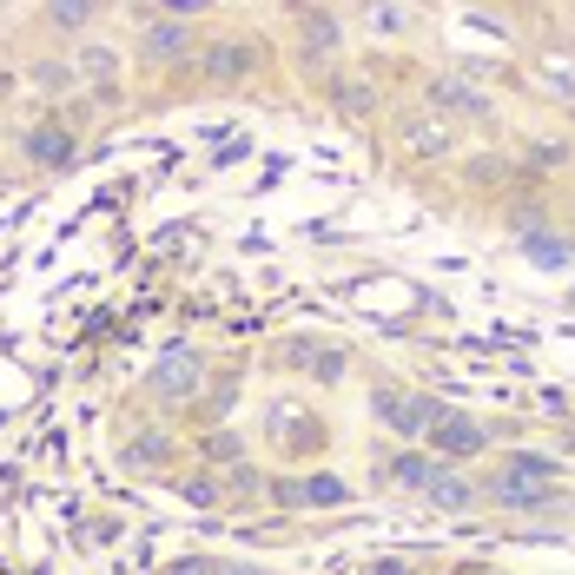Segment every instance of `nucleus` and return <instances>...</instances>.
I'll return each mask as SVG.
<instances>
[{
    "mask_svg": "<svg viewBox=\"0 0 575 575\" xmlns=\"http://www.w3.org/2000/svg\"><path fill=\"white\" fill-rule=\"evenodd\" d=\"M377 417H390L403 437H430L443 424V403L430 397H397V390H377Z\"/></svg>",
    "mask_w": 575,
    "mask_h": 575,
    "instance_id": "f257e3e1",
    "label": "nucleus"
},
{
    "mask_svg": "<svg viewBox=\"0 0 575 575\" xmlns=\"http://www.w3.org/2000/svg\"><path fill=\"white\" fill-rule=\"evenodd\" d=\"M397 476H403L410 489H430V497H437L443 510H463V503H470V489H463L457 476H443L430 457H397Z\"/></svg>",
    "mask_w": 575,
    "mask_h": 575,
    "instance_id": "f03ea898",
    "label": "nucleus"
},
{
    "mask_svg": "<svg viewBox=\"0 0 575 575\" xmlns=\"http://www.w3.org/2000/svg\"><path fill=\"white\" fill-rule=\"evenodd\" d=\"M278 497H285V503H298V510H338L351 489H345L338 476H311V483H285Z\"/></svg>",
    "mask_w": 575,
    "mask_h": 575,
    "instance_id": "7ed1b4c3",
    "label": "nucleus"
},
{
    "mask_svg": "<svg viewBox=\"0 0 575 575\" xmlns=\"http://www.w3.org/2000/svg\"><path fill=\"white\" fill-rule=\"evenodd\" d=\"M555 497H562V489H542V476H523V470H510L497 483V503H510V510H549Z\"/></svg>",
    "mask_w": 575,
    "mask_h": 575,
    "instance_id": "20e7f679",
    "label": "nucleus"
},
{
    "mask_svg": "<svg viewBox=\"0 0 575 575\" xmlns=\"http://www.w3.org/2000/svg\"><path fill=\"white\" fill-rule=\"evenodd\" d=\"M430 443H437L443 457H476V450H483V430H476V424H463V417H450V410H443V424L430 430Z\"/></svg>",
    "mask_w": 575,
    "mask_h": 575,
    "instance_id": "39448f33",
    "label": "nucleus"
},
{
    "mask_svg": "<svg viewBox=\"0 0 575 575\" xmlns=\"http://www.w3.org/2000/svg\"><path fill=\"white\" fill-rule=\"evenodd\" d=\"M192 377H199V364H192V358H166V364H159V377H152V384L166 390V397H186V390H192Z\"/></svg>",
    "mask_w": 575,
    "mask_h": 575,
    "instance_id": "423d86ee",
    "label": "nucleus"
},
{
    "mask_svg": "<svg viewBox=\"0 0 575 575\" xmlns=\"http://www.w3.org/2000/svg\"><path fill=\"white\" fill-rule=\"evenodd\" d=\"M27 152H34V159H47V166H60L73 146H66V133H60V126H47V133H34V139H27Z\"/></svg>",
    "mask_w": 575,
    "mask_h": 575,
    "instance_id": "0eeeda50",
    "label": "nucleus"
},
{
    "mask_svg": "<svg viewBox=\"0 0 575 575\" xmlns=\"http://www.w3.org/2000/svg\"><path fill=\"white\" fill-rule=\"evenodd\" d=\"M252 60H259L252 47H212V53H205V66H212V73H245Z\"/></svg>",
    "mask_w": 575,
    "mask_h": 575,
    "instance_id": "6e6552de",
    "label": "nucleus"
},
{
    "mask_svg": "<svg viewBox=\"0 0 575 575\" xmlns=\"http://www.w3.org/2000/svg\"><path fill=\"white\" fill-rule=\"evenodd\" d=\"M47 21H60V27H79V21H93V8H79V0H60V8H47Z\"/></svg>",
    "mask_w": 575,
    "mask_h": 575,
    "instance_id": "1a4fd4ad",
    "label": "nucleus"
},
{
    "mask_svg": "<svg viewBox=\"0 0 575 575\" xmlns=\"http://www.w3.org/2000/svg\"><path fill=\"white\" fill-rule=\"evenodd\" d=\"M179 40H186V27H159V34H146V53H179Z\"/></svg>",
    "mask_w": 575,
    "mask_h": 575,
    "instance_id": "9d476101",
    "label": "nucleus"
},
{
    "mask_svg": "<svg viewBox=\"0 0 575 575\" xmlns=\"http://www.w3.org/2000/svg\"><path fill=\"white\" fill-rule=\"evenodd\" d=\"M304 40H317V47H332V40H338L332 14H311V21H304Z\"/></svg>",
    "mask_w": 575,
    "mask_h": 575,
    "instance_id": "9b49d317",
    "label": "nucleus"
},
{
    "mask_svg": "<svg viewBox=\"0 0 575 575\" xmlns=\"http://www.w3.org/2000/svg\"><path fill=\"white\" fill-rule=\"evenodd\" d=\"M529 252H536L542 265H562V259H568V245H555V238H529Z\"/></svg>",
    "mask_w": 575,
    "mask_h": 575,
    "instance_id": "f8f14e48",
    "label": "nucleus"
},
{
    "mask_svg": "<svg viewBox=\"0 0 575 575\" xmlns=\"http://www.w3.org/2000/svg\"><path fill=\"white\" fill-rule=\"evenodd\" d=\"M87 73H93V79H107V73H113V53H107V47H100V53H87Z\"/></svg>",
    "mask_w": 575,
    "mask_h": 575,
    "instance_id": "ddd939ff",
    "label": "nucleus"
},
{
    "mask_svg": "<svg viewBox=\"0 0 575 575\" xmlns=\"http://www.w3.org/2000/svg\"><path fill=\"white\" fill-rule=\"evenodd\" d=\"M166 575H218V562H173Z\"/></svg>",
    "mask_w": 575,
    "mask_h": 575,
    "instance_id": "4468645a",
    "label": "nucleus"
},
{
    "mask_svg": "<svg viewBox=\"0 0 575 575\" xmlns=\"http://www.w3.org/2000/svg\"><path fill=\"white\" fill-rule=\"evenodd\" d=\"M364 575H410V568H403V562H371Z\"/></svg>",
    "mask_w": 575,
    "mask_h": 575,
    "instance_id": "2eb2a0df",
    "label": "nucleus"
},
{
    "mask_svg": "<svg viewBox=\"0 0 575 575\" xmlns=\"http://www.w3.org/2000/svg\"><path fill=\"white\" fill-rule=\"evenodd\" d=\"M218 575H265V568H218Z\"/></svg>",
    "mask_w": 575,
    "mask_h": 575,
    "instance_id": "dca6fc26",
    "label": "nucleus"
}]
</instances>
